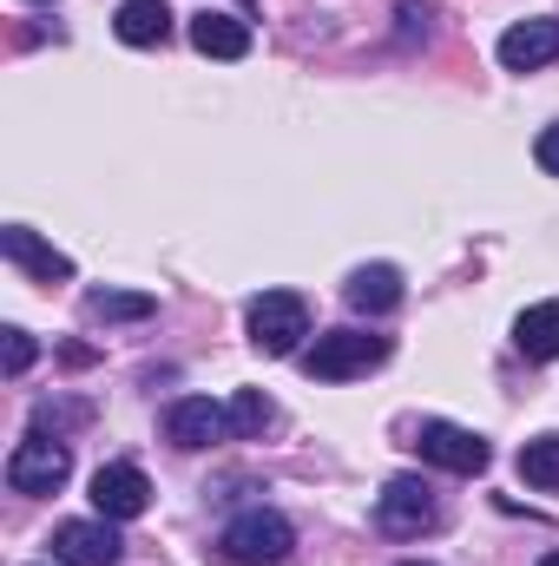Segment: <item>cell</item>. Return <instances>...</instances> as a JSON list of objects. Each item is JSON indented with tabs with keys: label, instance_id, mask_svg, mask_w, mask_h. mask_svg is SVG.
<instances>
[{
	"label": "cell",
	"instance_id": "4fadbf2b",
	"mask_svg": "<svg viewBox=\"0 0 559 566\" xmlns=\"http://www.w3.org/2000/svg\"><path fill=\"white\" fill-rule=\"evenodd\" d=\"M342 296H349V310H362V316H389V310L402 303V271H395V264H362L356 277L342 283Z\"/></svg>",
	"mask_w": 559,
	"mask_h": 566
},
{
	"label": "cell",
	"instance_id": "d6986e66",
	"mask_svg": "<svg viewBox=\"0 0 559 566\" xmlns=\"http://www.w3.org/2000/svg\"><path fill=\"white\" fill-rule=\"evenodd\" d=\"M0 336H7V376H13V382H20V376H27V363H33V356H40V343H33V336H27V329H0Z\"/></svg>",
	"mask_w": 559,
	"mask_h": 566
},
{
	"label": "cell",
	"instance_id": "44dd1931",
	"mask_svg": "<svg viewBox=\"0 0 559 566\" xmlns=\"http://www.w3.org/2000/svg\"><path fill=\"white\" fill-rule=\"evenodd\" d=\"M534 566H559V554H547V560H534Z\"/></svg>",
	"mask_w": 559,
	"mask_h": 566
},
{
	"label": "cell",
	"instance_id": "e0dca14e",
	"mask_svg": "<svg viewBox=\"0 0 559 566\" xmlns=\"http://www.w3.org/2000/svg\"><path fill=\"white\" fill-rule=\"evenodd\" d=\"M520 481L527 488H559V434H534L520 448Z\"/></svg>",
	"mask_w": 559,
	"mask_h": 566
},
{
	"label": "cell",
	"instance_id": "8fae6325",
	"mask_svg": "<svg viewBox=\"0 0 559 566\" xmlns=\"http://www.w3.org/2000/svg\"><path fill=\"white\" fill-rule=\"evenodd\" d=\"M191 46H198L204 60H244V53H251V27H244L238 13H224V7H204V13L191 20Z\"/></svg>",
	"mask_w": 559,
	"mask_h": 566
},
{
	"label": "cell",
	"instance_id": "30bf717a",
	"mask_svg": "<svg viewBox=\"0 0 559 566\" xmlns=\"http://www.w3.org/2000/svg\"><path fill=\"white\" fill-rule=\"evenodd\" d=\"M547 60H559V20H520L500 33V66L507 73H540Z\"/></svg>",
	"mask_w": 559,
	"mask_h": 566
},
{
	"label": "cell",
	"instance_id": "ba28073f",
	"mask_svg": "<svg viewBox=\"0 0 559 566\" xmlns=\"http://www.w3.org/2000/svg\"><path fill=\"white\" fill-rule=\"evenodd\" d=\"M165 441L178 448H211V441H231V409L211 402V396H178L165 409Z\"/></svg>",
	"mask_w": 559,
	"mask_h": 566
},
{
	"label": "cell",
	"instance_id": "2e32d148",
	"mask_svg": "<svg viewBox=\"0 0 559 566\" xmlns=\"http://www.w3.org/2000/svg\"><path fill=\"white\" fill-rule=\"evenodd\" d=\"M86 310H93L99 323H139V316L158 310V296H145V290H93Z\"/></svg>",
	"mask_w": 559,
	"mask_h": 566
},
{
	"label": "cell",
	"instance_id": "7c38bea8",
	"mask_svg": "<svg viewBox=\"0 0 559 566\" xmlns=\"http://www.w3.org/2000/svg\"><path fill=\"white\" fill-rule=\"evenodd\" d=\"M0 258H7V264H20L27 277H40V283L73 277V258H60L53 244H40L27 224H7V231H0Z\"/></svg>",
	"mask_w": 559,
	"mask_h": 566
},
{
	"label": "cell",
	"instance_id": "277c9868",
	"mask_svg": "<svg viewBox=\"0 0 559 566\" xmlns=\"http://www.w3.org/2000/svg\"><path fill=\"white\" fill-rule=\"evenodd\" d=\"M309 336V303L296 290H264L251 303V343L264 356H296V343Z\"/></svg>",
	"mask_w": 559,
	"mask_h": 566
},
{
	"label": "cell",
	"instance_id": "5b68a950",
	"mask_svg": "<svg viewBox=\"0 0 559 566\" xmlns=\"http://www.w3.org/2000/svg\"><path fill=\"white\" fill-rule=\"evenodd\" d=\"M434 521H441V507H434V488H428L421 474H395V481L382 488V501H376V527L395 534V541H415Z\"/></svg>",
	"mask_w": 559,
	"mask_h": 566
},
{
	"label": "cell",
	"instance_id": "ffe728a7",
	"mask_svg": "<svg viewBox=\"0 0 559 566\" xmlns=\"http://www.w3.org/2000/svg\"><path fill=\"white\" fill-rule=\"evenodd\" d=\"M534 158H540V171H553V178H559V126H547V133H540Z\"/></svg>",
	"mask_w": 559,
	"mask_h": 566
},
{
	"label": "cell",
	"instance_id": "9a60e30c",
	"mask_svg": "<svg viewBox=\"0 0 559 566\" xmlns=\"http://www.w3.org/2000/svg\"><path fill=\"white\" fill-rule=\"evenodd\" d=\"M514 349L527 363H553L559 356V303H534L514 316Z\"/></svg>",
	"mask_w": 559,
	"mask_h": 566
},
{
	"label": "cell",
	"instance_id": "9c48e42d",
	"mask_svg": "<svg viewBox=\"0 0 559 566\" xmlns=\"http://www.w3.org/2000/svg\"><path fill=\"white\" fill-rule=\"evenodd\" d=\"M119 534L113 521H60L53 527V560L60 566H119Z\"/></svg>",
	"mask_w": 559,
	"mask_h": 566
},
{
	"label": "cell",
	"instance_id": "3957f363",
	"mask_svg": "<svg viewBox=\"0 0 559 566\" xmlns=\"http://www.w3.org/2000/svg\"><path fill=\"white\" fill-rule=\"evenodd\" d=\"M66 474H73V448L60 434H27L7 454V488L13 494H53V488H66Z\"/></svg>",
	"mask_w": 559,
	"mask_h": 566
},
{
	"label": "cell",
	"instance_id": "6da1fadb",
	"mask_svg": "<svg viewBox=\"0 0 559 566\" xmlns=\"http://www.w3.org/2000/svg\"><path fill=\"white\" fill-rule=\"evenodd\" d=\"M382 363H389V336H369V329H323L303 349V376L309 382H349V376H369Z\"/></svg>",
	"mask_w": 559,
	"mask_h": 566
},
{
	"label": "cell",
	"instance_id": "5bb4252c",
	"mask_svg": "<svg viewBox=\"0 0 559 566\" xmlns=\"http://www.w3.org/2000/svg\"><path fill=\"white\" fill-rule=\"evenodd\" d=\"M113 33H119L126 46H165V40H171V7H165V0H126V7L113 13Z\"/></svg>",
	"mask_w": 559,
	"mask_h": 566
},
{
	"label": "cell",
	"instance_id": "8992f818",
	"mask_svg": "<svg viewBox=\"0 0 559 566\" xmlns=\"http://www.w3.org/2000/svg\"><path fill=\"white\" fill-rule=\"evenodd\" d=\"M415 448H421V461H434V468H447V474H481V468L494 461V448H487L474 428H454V422H421Z\"/></svg>",
	"mask_w": 559,
	"mask_h": 566
},
{
	"label": "cell",
	"instance_id": "7a4b0ae2",
	"mask_svg": "<svg viewBox=\"0 0 559 566\" xmlns=\"http://www.w3.org/2000/svg\"><path fill=\"white\" fill-rule=\"evenodd\" d=\"M224 560L231 566H283L289 560V547H296V534H289V521L271 514V507H244L231 527H224Z\"/></svg>",
	"mask_w": 559,
	"mask_h": 566
},
{
	"label": "cell",
	"instance_id": "52a82bcc",
	"mask_svg": "<svg viewBox=\"0 0 559 566\" xmlns=\"http://www.w3.org/2000/svg\"><path fill=\"white\" fill-rule=\"evenodd\" d=\"M93 507H99V521H139L145 507H151L145 468H133V461H106V468L93 474Z\"/></svg>",
	"mask_w": 559,
	"mask_h": 566
},
{
	"label": "cell",
	"instance_id": "7402d4cb",
	"mask_svg": "<svg viewBox=\"0 0 559 566\" xmlns=\"http://www.w3.org/2000/svg\"><path fill=\"white\" fill-rule=\"evenodd\" d=\"M402 566H428V560H402Z\"/></svg>",
	"mask_w": 559,
	"mask_h": 566
},
{
	"label": "cell",
	"instance_id": "ac0fdd59",
	"mask_svg": "<svg viewBox=\"0 0 559 566\" xmlns=\"http://www.w3.org/2000/svg\"><path fill=\"white\" fill-rule=\"evenodd\" d=\"M224 409H231V441H244V434H264V428H271V416H277L264 389H238Z\"/></svg>",
	"mask_w": 559,
	"mask_h": 566
}]
</instances>
